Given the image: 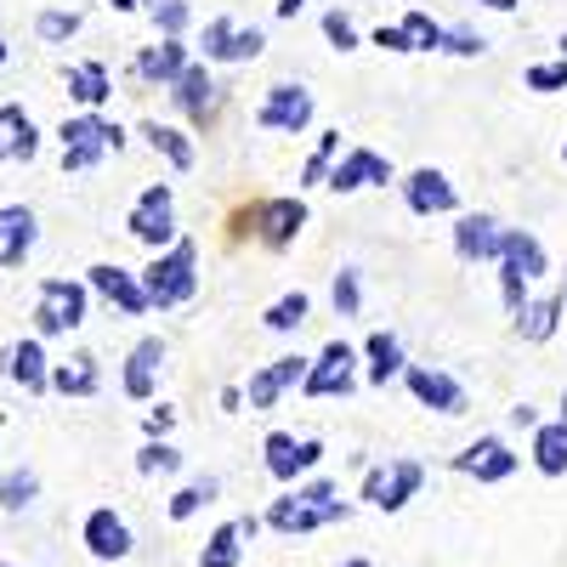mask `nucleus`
<instances>
[{"instance_id":"nucleus-12","label":"nucleus","mask_w":567,"mask_h":567,"mask_svg":"<svg viewBox=\"0 0 567 567\" xmlns=\"http://www.w3.org/2000/svg\"><path fill=\"white\" fill-rule=\"evenodd\" d=\"M261 454H267V477L272 483H296V477H307V471H318L323 443L318 437H296V432H267Z\"/></svg>"},{"instance_id":"nucleus-48","label":"nucleus","mask_w":567,"mask_h":567,"mask_svg":"<svg viewBox=\"0 0 567 567\" xmlns=\"http://www.w3.org/2000/svg\"><path fill=\"white\" fill-rule=\"evenodd\" d=\"M142 425H148V437H165L171 425H176V409H165V403H159V409H148V420H142Z\"/></svg>"},{"instance_id":"nucleus-8","label":"nucleus","mask_w":567,"mask_h":567,"mask_svg":"<svg viewBox=\"0 0 567 567\" xmlns=\"http://www.w3.org/2000/svg\"><path fill=\"white\" fill-rule=\"evenodd\" d=\"M420 483H425V465L420 460H386V465H369V477H363V499L374 505V511H403L414 494H420Z\"/></svg>"},{"instance_id":"nucleus-18","label":"nucleus","mask_w":567,"mask_h":567,"mask_svg":"<svg viewBox=\"0 0 567 567\" xmlns=\"http://www.w3.org/2000/svg\"><path fill=\"white\" fill-rule=\"evenodd\" d=\"M301 374H307V358H301V352L261 363V369L250 374V386H245V403H250V409H278L284 392H296V386H301Z\"/></svg>"},{"instance_id":"nucleus-41","label":"nucleus","mask_w":567,"mask_h":567,"mask_svg":"<svg viewBox=\"0 0 567 567\" xmlns=\"http://www.w3.org/2000/svg\"><path fill=\"white\" fill-rule=\"evenodd\" d=\"M329 301H336L341 318H358V312H363V278H358V267H341V272H336V290H329Z\"/></svg>"},{"instance_id":"nucleus-1","label":"nucleus","mask_w":567,"mask_h":567,"mask_svg":"<svg viewBox=\"0 0 567 567\" xmlns=\"http://www.w3.org/2000/svg\"><path fill=\"white\" fill-rule=\"evenodd\" d=\"M142 290H148V307H187L199 296V245L194 239H176L165 250H154V261L142 267Z\"/></svg>"},{"instance_id":"nucleus-57","label":"nucleus","mask_w":567,"mask_h":567,"mask_svg":"<svg viewBox=\"0 0 567 567\" xmlns=\"http://www.w3.org/2000/svg\"><path fill=\"white\" fill-rule=\"evenodd\" d=\"M561 159H567V142H561Z\"/></svg>"},{"instance_id":"nucleus-42","label":"nucleus","mask_w":567,"mask_h":567,"mask_svg":"<svg viewBox=\"0 0 567 567\" xmlns=\"http://www.w3.org/2000/svg\"><path fill=\"white\" fill-rule=\"evenodd\" d=\"M494 272H499V301H505V312L516 318V312L528 307V296H534V284H528L523 272H516V267H505V261H494Z\"/></svg>"},{"instance_id":"nucleus-59","label":"nucleus","mask_w":567,"mask_h":567,"mask_svg":"<svg viewBox=\"0 0 567 567\" xmlns=\"http://www.w3.org/2000/svg\"><path fill=\"white\" fill-rule=\"evenodd\" d=\"M561 301H567V290H561Z\"/></svg>"},{"instance_id":"nucleus-2","label":"nucleus","mask_w":567,"mask_h":567,"mask_svg":"<svg viewBox=\"0 0 567 567\" xmlns=\"http://www.w3.org/2000/svg\"><path fill=\"white\" fill-rule=\"evenodd\" d=\"M301 227H307V199L301 194H284V199H256L250 210L233 216V233H250V239H261L267 250H290L301 239Z\"/></svg>"},{"instance_id":"nucleus-3","label":"nucleus","mask_w":567,"mask_h":567,"mask_svg":"<svg viewBox=\"0 0 567 567\" xmlns=\"http://www.w3.org/2000/svg\"><path fill=\"white\" fill-rule=\"evenodd\" d=\"M63 171H91V165H103L109 154L125 148V131L114 120H103L97 109H85L74 120H63Z\"/></svg>"},{"instance_id":"nucleus-40","label":"nucleus","mask_w":567,"mask_h":567,"mask_svg":"<svg viewBox=\"0 0 567 567\" xmlns=\"http://www.w3.org/2000/svg\"><path fill=\"white\" fill-rule=\"evenodd\" d=\"M233 34H239V23L233 18H210L199 45H205V63H233Z\"/></svg>"},{"instance_id":"nucleus-26","label":"nucleus","mask_w":567,"mask_h":567,"mask_svg":"<svg viewBox=\"0 0 567 567\" xmlns=\"http://www.w3.org/2000/svg\"><path fill=\"white\" fill-rule=\"evenodd\" d=\"M142 136H148V148L171 165V171H194L199 148H194V136L176 131V125H159V120H142Z\"/></svg>"},{"instance_id":"nucleus-31","label":"nucleus","mask_w":567,"mask_h":567,"mask_svg":"<svg viewBox=\"0 0 567 567\" xmlns=\"http://www.w3.org/2000/svg\"><path fill=\"white\" fill-rule=\"evenodd\" d=\"M0 125H7L12 136H7V159H34L40 154V131H34V120L18 109V103H7V109H0Z\"/></svg>"},{"instance_id":"nucleus-35","label":"nucleus","mask_w":567,"mask_h":567,"mask_svg":"<svg viewBox=\"0 0 567 567\" xmlns=\"http://www.w3.org/2000/svg\"><path fill=\"white\" fill-rule=\"evenodd\" d=\"M34 494H40V477H34L29 465H18V471H7V477H0V511H29Z\"/></svg>"},{"instance_id":"nucleus-46","label":"nucleus","mask_w":567,"mask_h":567,"mask_svg":"<svg viewBox=\"0 0 567 567\" xmlns=\"http://www.w3.org/2000/svg\"><path fill=\"white\" fill-rule=\"evenodd\" d=\"M323 34H329V45H336V52H358V29H352L347 12H323Z\"/></svg>"},{"instance_id":"nucleus-36","label":"nucleus","mask_w":567,"mask_h":567,"mask_svg":"<svg viewBox=\"0 0 567 567\" xmlns=\"http://www.w3.org/2000/svg\"><path fill=\"white\" fill-rule=\"evenodd\" d=\"M336 159H341V131H323L318 148L301 165V187H323V176H329V165H336Z\"/></svg>"},{"instance_id":"nucleus-10","label":"nucleus","mask_w":567,"mask_h":567,"mask_svg":"<svg viewBox=\"0 0 567 567\" xmlns=\"http://www.w3.org/2000/svg\"><path fill=\"white\" fill-rule=\"evenodd\" d=\"M403 386L414 392L420 409H437V414H465L471 409L465 386L454 381L449 369H437V363H403Z\"/></svg>"},{"instance_id":"nucleus-23","label":"nucleus","mask_w":567,"mask_h":567,"mask_svg":"<svg viewBox=\"0 0 567 567\" xmlns=\"http://www.w3.org/2000/svg\"><path fill=\"white\" fill-rule=\"evenodd\" d=\"M182 69H187V40H182V34H165L159 45L136 52V80H142V85H171Z\"/></svg>"},{"instance_id":"nucleus-52","label":"nucleus","mask_w":567,"mask_h":567,"mask_svg":"<svg viewBox=\"0 0 567 567\" xmlns=\"http://www.w3.org/2000/svg\"><path fill=\"white\" fill-rule=\"evenodd\" d=\"M109 7H114V12H136V0H109Z\"/></svg>"},{"instance_id":"nucleus-45","label":"nucleus","mask_w":567,"mask_h":567,"mask_svg":"<svg viewBox=\"0 0 567 567\" xmlns=\"http://www.w3.org/2000/svg\"><path fill=\"white\" fill-rule=\"evenodd\" d=\"M443 52H454V58H483V52H488V40L471 29V23H454V29L443 34Z\"/></svg>"},{"instance_id":"nucleus-7","label":"nucleus","mask_w":567,"mask_h":567,"mask_svg":"<svg viewBox=\"0 0 567 567\" xmlns=\"http://www.w3.org/2000/svg\"><path fill=\"white\" fill-rule=\"evenodd\" d=\"M131 239L136 245H148V250H165L176 239V194H171V182H154V187H142V199L131 210Z\"/></svg>"},{"instance_id":"nucleus-16","label":"nucleus","mask_w":567,"mask_h":567,"mask_svg":"<svg viewBox=\"0 0 567 567\" xmlns=\"http://www.w3.org/2000/svg\"><path fill=\"white\" fill-rule=\"evenodd\" d=\"M499 221L488 216V210H465V216H454V256L465 261V267H483V261H499Z\"/></svg>"},{"instance_id":"nucleus-44","label":"nucleus","mask_w":567,"mask_h":567,"mask_svg":"<svg viewBox=\"0 0 567 567\" xmlns=\"http://www.w3.org/2000/svg\"><path fill=\"white\" fill-rule=\"evenodd\" d=\"M154 23H159V34H187L194 7H187V0H154Z\"/></svg>"},{"instance_id":"nucleus-27","label":"nucleus","mask_w":567,"mask_h":567,"mask_svg":"<svg viewBox=\"0 0 567 567\" xmlns=\"http://www.w3.org/2000/svg\"><path fill=\"white\" fill-rule=\"evenodd\" d=\"M363 358H369V386H386V381H398L403 374V341L392 336V329H374V336L363 341Z\"/></svg>"},{"instance_id":"nucleus-50","label":"nucleus","mask_w":567,"mask_h":567,"mask_svg":"<svg viewBox=\"0 0 567 567\" xmlns=\"http://www.w3.org/2000/svg\"><path fill=\"white\" fill-rule=\"evenodd\" d=\"M477 7H488V12H516L523 0H477Z\"/></svg>"},{"instance_id":"nucleus-53","label":"nucleus","mask_w":567,"mask_h":567,"mask_svg":"<svg viewBox=\"0 0 567 567\" xmlns=\"http://www.w3.org/2000/svg\"><path fill=\"white\" fill-rule=\"evenodd\" d=\"M341 567H374V561H369V556H352V561H341Z\"/></svg>"},{"instance_id":"nucleus-14","label":"nucleus","mask_w":567,"mask_h":567,"mask_svg":"<svg viewBox=\"0 0 567 567\" xmlns=\"http://www.w3.org/2000/svg\"><path fill=\"white\" fill-rule=\"evenodd\" d=\"M398 187H403V205H409L414 216H454V210H460L454 182H449L437 165H420V171H409Z\"/></svg>"},{"instance_id":"nucleus-49","label":"nucleus","mask_w":567,"mask_h":567,"mask_svg":"<svg viewBox=\"0 0 567 567\" xmlns=\"http://www.w3.org/2000/svg\"><path fill=\"white\" fill-rule=\"evenodd\" d=\"M511 420H516V425H528V432H534V425H539V414H534L528 403H516V409H511Z\"/></svg>"},{"instance_id":"nucleus-43","label":"nucleus","mask_w":567,"mask_h":567,"mask_svg":"<svg viewBox=\"0 0 567 567\" xmlns=\"http://www.w3.org/2000/svg\"><path fill=\"white\" fill-rule=\"evenodd\" d=\"M523 85H528V91H545V97H550V91H567V58H556V63H528V69H523Z\"/></svg>"},{"instance_id":"nucleus-38","label":"nucleus","mask_w":567,"mask_h":567,"mask_svg":"<svg viewBox=\"0 0 567 567\" xmlns=\"http://www.w3.org/2000/svg\"><path fill=\"white\" fill-rule=\"evenodd\" d=\"M136 471H142V477H171V471H182V454L165 437H148L136 449Z\"/></svg>"},{"instance_id":"nucleus-22","label":"nucleus","mask_w":567,"mask_h":567,"mask_svg":"<svg viewBox=\"0 0 567 567\" xmlns=\"http://www.w3.org/2000/svg\"><path fill=\"white\" fill-rule=\"evenodd\" d=\"M499 261L516 267L528 284H539V278L550 272V256H545V245L534 239L528 227H505V233H499Z\"/></svg>"},{"instance_id":"nucleus-25","label":"nucleus","mask_w":567,"mask_h":567,"mask_svg":"<svg viewBox=\"0 0 567 567\" xmlns=\"http://www.w3.org/2000/svg\"><path fill=\"white\" fill-rule=\"evenodd\" d=\"M12 381L23 386V392H52V358H45V347H40V336H29V341H18L12 347Z\"/></svg>"},{"instance_id":"nucleus-51","label":"nucleus","mask_w":567,"mask_h":567,"mask_svg":"<svg viewBox=\"0 0 567 567\" xmlns=\"http://www.w3.org/2000/svg\"><path fill=\"white\" fill-rule=\"evenodd\" d=\"M301 7H307V0H278V7H272V12H278V18H296Z\"/></svg>"},{"instance_id":"nucleus-30","label":"nucleus","mask_w":567,"mask_h":567,"mask_svg":"<svg viewBox=\"0 0 567 567\" xmlns=\"http://www.w3.org/2000/svg\"><path fill=\"white\" fill-rule=\"evenodd\" d=\"M97 386H103V374H97V358H91V352H80L69 363H52V392H63V398H97Z\"/></svg>"},{"instance_id":"nucleus-39","label":"nucleus","mask_w":567,"mask_h":567,"mask_svg":"<svg viewBox=\"0 0 567 567\" xmlns=\"http://www.w3.org/2000/svg\"><path fill=\"white\" fill-rule=\"evenodd\" d=\"M34 34H40L45 45H63V40H74V34H80V12H63V7H45V12L34 18Z\"/></svg>"},{"instance_id":"nucleus-32","label":"nucleus","mask_w":567,"mask_h":567,"mask_svg":"<svg viewBox=\"0 0 567 567\" xmlns=\"http://www.w3.org/2000/svg\"><path fill=\"white\" fill-rule=\"evenodd\" d=\"M307 312H312V296H307V290H290V296H278V301L261 312V323L272 329V336H296V329L307 323Z\"/></svg>"},{"instance_id":"nucleus-9","label":"nucleus","mask_w":567,"mask_h":567,"mask_svg":"<svg viewBox=\"0 0 567 567\" xmlns=\"http://www.w3.org/2000/svg\"><path fill=\"white\" fill-rule=\"evenodd\" d=\"M256 125H261V131H278V136H301V131L312 125V91L296 85V80L267 85V97H261V109H256Z\"/></svg>"},{"instance_id":"nucleus-37","label":"nucleus","mask_w":567,"mask_h":567,"mask_svg":"<svg viewBox=\"0 0 567 567\" xmlns=\"http://www.w3.org/2000/svg\"><path fill=\"white\" fill-rule=\"evenodd\" d=\"M403 34H409L414 52H443V34H449V29H443L432 12H420V7H414V12H403Z\"/></svg>"},{"instance_id":"nucleus-33","label":"nucleus","mask_w":567,"mask_h":567,"mask_svg":"<svg viewBox=\"0 0 567 567\" xmlns=\"http://www.w3.org/2000/svg\"><path fill=\"white\" fill-rule=\"evenodd\" d=\"M239 561H245V534H239V523H221V528L205 539L199 567H239Z\"/></svg>"},{"instance_id":"nucleus-29","label":"nucleus","mask_w":567,"mask_h":567,"mask_svg":"<svg viewBox=\"0 0 567 567\" xmlns=\"http://www.w3.org/2000/svg\"><path fill=\"white\" fill-rule=\"evenodd\" d=\"M69 97L80 103V109H103L109 97H114V80H109V69L103 63H69Z\"/></svg>"},{"instance_id":"nucleus-20","label":"nucleus","mask_w":567,"mask_h":567,"mask_svg":"<svg viewBox=\"0 0 567 567\" xmlns=\"http://www.w3.org/2000/svg\"><path fill=\"white\" fill-rule=\"evenodd\" d=\"M171 103L194 120V125H205L210 114H216V80H210V63H194L187 58V69L171 80Z\"/></svg>"},{"instance_id":"nucleus-4","label":"nucleus","mask_w":567,"mask_h":567,"mask_svg":"<svg viewBox=\"0 0 567 567\" xmlns=\"http://www.w3.org/2000/svg\"><path fill=\"white\" fill-rule=\"evenodd\" d=\"M352 516V499H301L296 488L284 494V499H272L267 505V516H261V528H272V534H284V539H301V534H318V528H336V523H347Z\"/></svg>"},{"instance_id":"nucleus-55","label":"nucleus","mask_w":567,"mask_h":567,"mask_svg":"<svg viewBox=\"0 0 567 567\" xmlns=\"http://www.w3.org/2000/svg\"><path fill=\"white\" fill-rule=\"evenodd\" d=\"M561 420H567V392H561Z\"/></svg>"},{"instance_id":"nucleus-17","label":"nucleus","mask_w":567,"mask_h":567,"mask_svg":"<svg viewBox=\"0 0 567 567\" xmlns=\"http://www.w3.org/2000/svg\"><path fill=\"white\" fill-rule=\"evenodd\" d=\"M516 465H523V454H511L505 437H477V443H465V454H454V471H465L477 483H505L516 477Z\"/></svg>"},{"instance_id":"nucleus-28","label":"nucleus","mask_w":567,"mask_h":567,"mask_svg":"<svg viewBox=\"0 0 567 567\" xmlns=\"http://www.w3.org/2000/svg\"><path fill=\"white\" fill-rule=\"evenodd\" d=\"M561 312H567L561 296H528V307L516 312V336L523 341H550L561 329Z\"/></svg>"},{"instance_id":"nucleus-15","label":"nucleus","mask_w":567,"mask_h":567,"mask_svg":"<svg viewBox=\"0 0 567 567\" xmlns=\"http://www.w3.org/2000/svg\"><path fill=\"white\" fill-rule=\"evenodd\" d=\"M159 369H165V341L159 336H142L131 352H125V369H120V386L131 403H154L159 392Z\"/></svg>"},{"instance_id":"nucleus-54","label":"nucleus","mask_w":567,"mask_h":567,"mask_svg":"<svg viewBox=\"0 0 567 567\" xmlns=\"http://www.w3.org/2000/svg\"><path fill=\"white\" fill-rule=\"evenodd\" d=\"M7 52H12V45H7V40H0V63H7Z\"/></svg>"},{"instance_id":"nucleus-13","label":"nucleus","mask_w":567,"mask_h":567,"mask_svg":"<svg viewBox=\"0 0 567 567\" xmlns=\"http://www.w3.org/2000/svg\"><path fill=\"white\" fill-rule=\"evenodd\" d=\"M386 182H392V159L374 148H347L323 176L329 194H363V187H386Z\"/></svg>"},{"instance_id":"nucleus-21","label":"nucleus","mask_w":567,"mask_h":567,"mask_svg":"<svg viewBox=\"0 0 567 567\" xmlns=\"http://www.w3.org/2000/svg\"><path fill=\"white\" fill-rule=\"evenodd\" d=\"M34 250V210L23 205H0V267L18 272Z\"/></svg>"},{"instance_id":"nucleus-19","label":"nucleus","mask_w":567,"mask_h":567,"mask_svg":"<svg viewBox=\"0 0 567 567\" xmlns=\"http://www.w3.org/2000/svg\"><path fill=\"white\" fill-rule=\"evenodd\" d=\"M80 539H85V550L97 556V561H125V556H131V528H125V516H120L114 505L91 511L85 528H80Z\"/></svg>"},{"instance_id":"nucleus-24","label":"nucleus","mask_w":567,"mask_h":567,"mask_svg":"<svg viewBox=\"0 0 567 567\" xmlns=\"http://www.w3.org/2000/svg\"><path fill=\"white\" fill-rule=\"evenodd\" d=\"M539 477H567V420H539L534 425V449H528Z\"/></svg>"},{"instance_id":"nucleus-56","label":"nucleus","mask_w":567,"mask_h":567,"mask_svg":"<svg viewBox=\"0 0 567 567\" xmlns=\"http://www.w3.org/2000/svg\"><path fill=\"white\" fill-rule=\"evenodd\" d=\"M561 58H567V34H561Z\"/></svg>"},{"instance_id":"nucleus-34","label":"nucleus","mask_w":567,"mask_h":567,"mask_svg":"<svg viewBox=\"0 0 567 567\" xmlns=\"http://www.w3.org/2000/svg\"><path fill=\"white\" fill-rule=\"evenodd\" d=\"M216 494H221V483H216V477H194V483H182V488L171 494V505H165V511H171V523H187V516H199Z\"/></svg>"},{"instance_id":"nucleus-11","label":"nucleus","mask_w":567,"mask_h":567,"mask_svg":"<svg viewBox=\"0 0 567 567\" xmlns=\"http://www.w3.org/2000/svg\"><path fill=\"white\" fill-rule=\"evenodd\" d=\"M85 290L91 296H103L114 312H125V318H142L148 312V290H142V272H131V267H120V261H97L85 272Z\"/></svg>"},{"instance_id":"nucleus-5","label":"nucleus","mask_w":567,"mask_h":567,"mask_svg":"<svg viewBox=\"0 0 567 567\" xmlns=\"http://www.w3.org/2000/svg\"><path fill=\"white\" fill-rule=\"evenodd\" d=\"M85 307H91V290H85V284H74V278H45V284H40V301H34V329H40V341L80 329V323H85Z\"/></svg>"},{"instance_id":"nucleus-47","label":"nucleus","mask_w":567,"mask_h":567,"mask_svg":"<svg viewBox=\"0 0 567 567\" xmlns=\"http://www.w3.org/2000/svg\"><path fill=\"white\" fill-rule=\"evenodd\" d=\"M369 40L381 45V52H398V58H403V52H414V45H409V34H403V23H381V29H374Z\"/></svg>"},{"instance_id":"nucleus-6","label":"nucleus","mask_w":567,"mask_h":567,"mask_svg":"<svg viewBox=\"0 0 567 567\" xmlns=\"http://www.w3.org/2000/svg\"><path fill=\"white\" fill-rule=\"evenodd\" d=\"M352 386H358V347L329 341L318 358H307V374H301L307 398H347Z\"/></svg>"},{"instance_id":"nucleus-58","label":"nucleus","mask_w":567,"mask_h":567,"mask_svg":"<svg viewBox=\"0 0 567 567\" xmlns=\"http://www.w3.org/2000/svg\"><path fill=\"white\" fill-rule=\"evenodd\" d=\"M0 567H12V561H0Z\"/></svg>"}]
</instances>
